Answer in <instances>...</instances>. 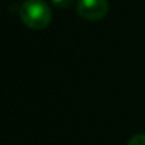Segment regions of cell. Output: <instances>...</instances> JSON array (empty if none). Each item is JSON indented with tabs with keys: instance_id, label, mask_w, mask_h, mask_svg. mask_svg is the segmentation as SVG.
Returning a JSON list of instances; mask_svg holds the SVG:
<instances>
[{
	"instance_id": "6da1fadb",
	"label": "cell",
	"mask_w": 145,
	"mask_h": 145,
	"mask_svg": "<svg viewBox=\"0 0 145 145\" xmlns=\"http://www.w3.org/2000/svg\"><path fill=\"white\" fill-rule=\"evenodd\" d=\"M22 22L33 30H43L48 27L53 19L50 6L43 0H26L19 10Z\"/></svg>"
},
{
	"instance_id": "3957f363",
	"label": "cell",
	"mask_w": 145,
	"mask_h": 145,
	"mask_svg": "<svg viewBox=\"0 0 145 145\" xmlns=\"http://www.w3.org/2000/svg\"><path fill=\"white\" fill-rule=\"evenodd\" d=\"M127 145H145V134L139 132V134L132 135L129 141L127 142Z\"/></svg>"
},
{
	"instance_id": "277c9868",
	"label": "cell",
	"mask_w": 145,
	"mask_h": 145,
	"mask_svg": "<svg viewBox=\"0 0 145 145\" xmlns=\"http://www.w3.org/2000/svg\"><path fill=\"white\" fill-rule=\"evenodd\" d=\"M50 2L57 9H68L72 3H74V0H50Z\"/></svg>"
},
{
	"instance_id": "7a4b0ae2",
	"label": "cell",
	"mask_w": 145,
	"mask_h": 145,
	"mask_svg": "<svg viewBox=\"0 0 145 145\" xmlns=\"http://www.w3.org/2000/svg\"><path fill=\"white\" fill-rule=\"evenodd\" d=\"M77 14L87 22H100L110 12L107 0H78L76 6Z\"/></svg>"
}]
</instances>
